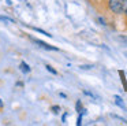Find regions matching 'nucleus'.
Listing matches in <instances>:
<instances>
[{
	"label": "nucleus",
	"mask_w": 127,
	"mask_h": 126,
	"mask_svg": "<svg viewBox=\"0 0 127 126\" xmlns=\"http://www.w3.org/2000/svg\"><path fill=\"white\" fill-rule=\"evenodd\" d=\"M47 70H48V71H51V73H52V74H58V71H56V70H55V68H53V67H51L49 64H47Z\"/></svg>",
	"instance_id": "39448f33"
},
{
	"label": "nucleus",
	"mask_w": 127,
	"mask_h": 126,
	"mask_svg": "<svg viewBox=\"0 0 127 126\" xmlns=\"http://www.w3.org/2000/svg\"><path fill=\"white\" fill-rule=\"evenodd\" d=\"M52 111H53V112H59V111H60V107L53 106V107H52Z\"/></svg>",
	"instance_id": "0eeeda50"
},
{
	"label": "nucleus",
	"mask_w": 127,
	"mask_h": 126,
	"mask_svg": "<svg viewBox=\"0 0 127 126\" xmlns=\"http://www.w3.org/2000/svg\"><path fill=\"white\" fill-rule=\"evenodd\" d=\"M115 103L118 104V106H120V107H124L123 101H122V99L119 97V96H115Z\"/></svg>",
	"instance_id": "20e7f679"
},
{
	"label": "nucleus",
	"mask_w": 127,
	"mask_h": 126,
	"mask_svg": "<svg viewBox=\"0 0 127 126\" xmlns=\"http://www.w3.org/2000/svg\"><path fill=\"white\" fill-rule=\"evenodd\" d=\"M1 107H3V101L0 100V108H1Z\"/></svg>",
	"instance_id": "1a4fd4ad"
},
{
	"label": "nucleus",
	"mask_w": 127,
	"mask_h": 126,
	"mask_svg": "<svg viewBox=\"0 0 127 126\" xmlns=\"http://www.w3.org/2000/svg\"><path fill=\"white\" fill-rule=\"evenodd\" d=\"M36 44H38L41 48H44V49H49V51H58V48L56 47H52V45H48L47 43H44V41H41V40H33Z\"/></svg>",
	"instance_id": "f03ea898"
},
{
	"label": "nucleus",
	"mask_w": 127,
	"mask_h": 126,
	"mask_svg": "<svg viewBox=\"0 0 127 126\" xmlns=\"http://www.w3.org/2000/svg\"><path fill=\"white\" fill-rule=\"evenodd\" d=\"M0 21H4V22H11V23H12V19L7 18V16H0Z\"/></svg>",
	"instance_id": "423d86ee"
},
{
	"label": "nucleus",
	"mask_w": 127,
	"mask_h": 126,
	"mask_svg": "<svg viewBox=\"0 0 127 126\" xmlns=\"http://www.w3.org/2000/svg\"><path fill=\"white\" fill-rule=\"evenodd\" d=\"M108 7L113 14H124L127 11V0H109Z\"/></svg>",
	"instance_id": "f257e3e1"
},
{
	"label": "nucleus",
	"mask_w": 127,
	"mask_h": 126,
	"mask_svg": "<svg viewBox=\"0 0 127 126\" xmlns=\"http://www.w3.org/2000/svg\"><path fill=\"white\" fill-rule=\"evenodd\" d=\"M21 70H22L23 73H29V71H30V67L28 66V63L21 62Z\"/></svg>",
	"instance_id": "7ed1b4c3"
},
{
	"label": "nucleus",
	"mask_w": 127,
	"mask_h": 126,
	"mask_svg": "<svg viewBox=\"0 0 127 126\" xmlns=\"http://www.w3.org/2000/svg\"><path fill=\"white\" fill-rule=\"evenodd\" d=\"M82 115L83 114H79V118H78V122H77L78 126H81V123H82Z\"/></svg>",
	"instance_id": "6e6552de"
}]
</instances>
